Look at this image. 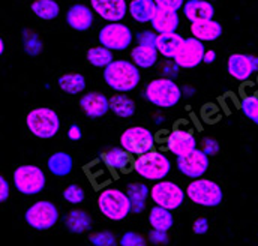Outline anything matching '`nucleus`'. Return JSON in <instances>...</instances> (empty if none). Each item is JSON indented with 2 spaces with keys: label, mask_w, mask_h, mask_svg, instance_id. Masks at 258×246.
<instances>
[{
  "label": "nucleus",
  "mask_w": 258,
  "mask_h": 246,
  "mask_svg": "<svg viewBox=\"0 0 258 246\" xmlns=\"http://www.w3.org/2000/svg\"><path fill=\"white\" fill-rule=\"evenodd\" d=\"M102 78L105 84L116 93H129L135 90L141 81L140 68L132 60L119 59L110 63L104 72Z\"/></svg>",
  "instance_id": "obj_1"
},
{
  "label": "nucleus",
  "mask_w": 258,
  "mask_h": 246,
  "mask_svg": "<svg viewBox=\"0 0 258 246\" xmlns=\"http://www.w3.org/2000/svg\"><path fill=\"white\" fill-rule=\"evenodd\" d=\"M144 98L153 107L168 110L182 101L183 89L173 78L159 77L147 83L144 87Z\"/></svg>",
  "instance_id": "obj_2"
},
{
  "label": "nucleus",
  "mask_w": 258,
  "mask_h": 246,
  "mask_svg": "<svg viewBox=\"0 0 258 246\" xmlns=\"http://www.w3.org/2000/svg\"><path fill=\"white\" fill-rule=\"evenodd\" d=\"M132 170L144 180L159 182L168 177L173 170V164L167 153L155 149L141 156H137V159H134Z\"/></svg>",
  "instance_id": "obj_3"
},
{
  "label": "nucleus",
  "mask_w": 258,
  "mask_h": 246,
  "mask_svg": "<svg viewBox=\"0 0 258 246\" xmlns=\"http://www.w3.org/2000/svg\"><path fill=\"white\" fill-rule=\"evenodd\" d=\"M26 128L39 140H51L60 131V117L50 107H38L27 113Z\"/></svg>",
  "instance_id": "obj_4"
},
{
  "label": "nucleus",
  "mask_w": 258,
  "mask_h": 246,
  "mask_svg": "<svg viewBox=\"0 0 258 246\" xmlns=\"http://www.w3.org/2000/svg\"><path fill=\"white\" fill-rule=\"evenodd\" d=\"M98 209L110 221L120 222L132 212L126 191L119 188H105L98 195Z\"/></svg>",
  "instance_id": "obj_5"
},
{
  "label": "nucleus",
  "mask_w": 258,
  "mask_h": 246,
  "mask_svg": "<svg viewBox=\"0 0 258 246\" xmlns=\"http://www.w3.org/2000/svg\"><path fill=\"white\" fill-rule=\"evenodd\" d=\"M12 183L21 195L33 197L44 191L45 183H47V177L41 167L32 165V164H24L14 170Z\"/></svg>",
  "instance_id": "obj_6"
},
{
  "label": "nucleus",
  "mask_w": 258,
  "mask_h": 246,
  "mask_svg": "<svg viewBox=\"0 0 258 246\" xmlns=\"http://www.w3.org/2000/svg\"><path fill=\"white\" fill-rule=\"evenodd\" d=\"M186 197L194 204L201 207H218L224 200V191L221 184L212 179L200 177L191 180L186 186Z\"/></svg>",
  "instance_id": "obj_7"
},
{
  "label": "nucleus",
  "mask_w": 258,
  "mask_h": 246,
  "mask_svg": "<svg viewBox=\"0 0 258 246\" xmlns=\"http://www.w3.org/2000/svg\"><path fill=\"white\" fill-rule=\"evenodd\" d=\"M60 218L59 209L53 201L48 200H39L27 207L24 212V221L26 224L36 230V231H45L53 228Z\"/></svg>",
  "instance_id": "obj_8"
},
{
  "label": "nucleus",
  "mask_w": 258,
  "mask_h": 246,
  "mask_svg": "<svg viewBox=\"0 0 258 246\" xmlns=\"http://www.w3.org/2000/svg\"><path fill=\"white\" fill-rule=\"evenodd\" d=\"M155 135L146 126H129L120 134V147L135 156H141L147 152L155 150Z\"/></svg>",
  "instance_id": "obj_9"
},
{
  "label": "nucleus",
  "mask_w": 258,
  "mask_h": 246,
  "mask_svg": "<svg viewBox=\"0 0 258 246\" xmlns=\"http://www.w3.org/2000/svg\"><path fill=\"white\" fill-rule=\"evenodd\" d=\"M186 198H188L186 189H183L179 183L167 179L155 182V184L150 188V200L156 206H161L171 212L179 209Z\"/></svg>",
  "instance_id": "obj_10"
},
{
  "label": "nucleus",
  "mask_w": 258,
  "mask_h": 246,
  "mask_svg": "<svg viewBox=\"0 0 258 246\" xmlns=\"http://www.w3.org/2000/svg\"><path fill=\"white\" fill-rule=\"evenodd\" d=\"M131 27L125 23H107L98 35L99 45L107 47L111 51H125L128 50L134 41Z\"/></svg>",
  "instance_id": "obj_11"
},
{
  "label": "nucleus",
  "mask_w": 258,
  "mask_h": 246,
  "mask_svg": "<svg viewBox=\"0 0 258 246\" xmlns=\"http://www.w3.org/2000/svg\"><path fill=\"white\" fill-rule=\"evenodd\" d=\"M210 156L206 155L200 147L195 149L194 152L176 158V167L180 171V174H183L185 177L195 180L200 177H204V174L207 173L209 167H210Z\"/></svg>",
  "instance_id": "obj_12"
},
{
  "label": "nucleus",
  "mask_w": 258,
  "mask_h": 246,
  "mask_svg": "<svg viewBox=\"0 0 258 246\" xmlns=\"http://www.w3.org/2000/svg\"><path fill=\"white\" fill-rule=\"evenodd\" d=\"M227 71L231 78L236 81H248L252 74L258 71V56L234 53L227 60Z\"/></svg>",
  "instance_id": "obj_13"
},
{
  "label": "nucleus",
  "mask_w": 258,
  "mask_h": 246,
  "mask_svg": "<svg viewBox=\"0 0 258 246\" xmlns=\"http://www.w3.org/2000/svg\"><path fill=\"white\" fill-rule=\"evenodd\" d=\"M204 53H206V47L204 42L195 39L194 36L191 38H185L180 50L177 51L174 63L180 68V69H194L197 68L200 63H203L204 59Z\"/></svg>",
  "instance_id": "obj_14"
},
{
  "label": "nucleus",
  "mask_w": 258,
  "mask_h": 246,
  "mask_svg": "<svg viewBox=\"0 0 258 246\" xmlns=\"http://www.w3.org/2000/svg\"><path fill=\"white\" fill-rule=\"evenodd\" d=\"M167 149L176 158L185 156L188 153L198 149V141L195 134L191 129L186 128H176L167 135Z\"/></svg>",
  "instance_id": "obj_15"
},
{
  "label": "nucleus",
  "mask_w": 258,
  "mask_h": 246,
  "mask_svg": "<svg viewBox=\"0 0 258 246\" xmlns=\"http://www.w3.org/2000/svg\"><path fill=\"white\" fill-rule=\"evenodd\" d=\"M90 8L107 23H120L129 14L126 0H90Z\"/></svg>",
  "instance_id": "obj_16"
},
{
  "label": "nucleus",
  "mask_w": 258,
  "mask_h": 246,
  "mask_svg": "<svg viewBox=\"0 0 258 246\" xmlns=\"http://www.w3.org/2000/svg\"><path fill=\"white\" fill-rule=\"evenodd\" d=\"M78 104L89 119H101L110 111V98L102 92H87L80 98Z\"/></svg>",
  "instance_id": "obj_17"
},
{
  "label": "nucleus",
  "mask_w": 258,
  "mask_h": 246,
  "mask_svg": "<svg viewBox=\"0 0 258 246\" xmlns=\"http://www.w3.org/2000/svg\"><path fill=\"white\" fill-rule=\"evenodd\" d=\"M66 24L75 32H87L93 26L95 12L84 3H75L68 8L64 15Z\"/></svg>",
  "instance_id": "obj_18"
},
{
  "label": "nucleus",
  "mask_w": 258,
  "mask_h": 246,
  "mask_svg": "<svg viewBox=\"0 0 258 246\" xmlns=\"http://www.w3.org/2000/svg\"><path fill=\"white\" fill-rule=\"evenodd\" d=\"M182 11L191 24L203 20H212L215 17V6L209 0H186Z\"/></svg>",
  "instance_id": "obj_19"
},
{
  "label": "nucleus",
  "mask_w": 258,
  "mask_h": 246,
  "mask_svg": "<svg viewBox=\"0 0 258 246\" xmlns=\"http://www.w3.org/2000/svg\"><path fill=\"white\" fill-rule=\"evenodd\" d=\"M150 26L158 35L176 33L180 26V15H179V12H174V11L158 9Z\"/></svg>",
  "instance_id": "obj_20"
},
{
  "label": "nucleus",
  "mask_w": 258,
  "mask_h": 246,
  "mask_svg": "<svg viewBox=\"0 0 258 246\" xmlns=\"http://www.w3.org/2000/svg\"><path fill=\"white\" fill-rule=\"evenodd\" d=\"M191 35L195 39L201 42H213L221 38L222 35V24L216 21L215 18L212 20H203L191 24Z\"/></svg>",
  "instance_id": "obj_21"
},
{
  "label": "nucleus",
  "mask_w": 258,
  "mask_h": 246,
  "mask_svg": "<svg viewBox=\"0 0 258 246\" xmlns=\"http://www.w3.org/2000/svg\"><path fill=\"white\" fill-rule=\"evenodd\" d=\"M131 156L123 147H111L102 153V162L113 171H125L134 164Z\"/></svg>",
  "instance_id": "obj_22"
},
{
  "label": "nucleus",
  "mask_w": 258,
  "mask_h": 246,
  "mask_svg": "<svg viewBox=\"0 0 258 246\" xmlns=\"http://www.w3.org/2000/svg\"><path fill=\"white\" fill-rule=\"evenodd\" d=\"M156 12H158V6L155 0H131L129 2V15L135 23H140V24L152 23Z\"/></svg>",
  "instance_id": "obj_23"
},
{
  "label": "nucleus",
  "mask_w": 258,
  "mask_h": 246,
  "mask_svg": "<svg viewBox=\"0 0 258 246\" xmlns=\"http://www.w3.org/2000/svg\"><path fill=\"white\" fill-rule=\"evenodd\" d=\"M185 38L182 35L176 33H164V35H158V42H156V50L159 53V56L165 57L167 60H174L177 51L180 50L182 44H183Z\"/></svg>",
  "instance_id": "obj_24"
},
{
  "label": "nucleus",
  "mask_w": 258,
  "mask_h": 246,
  "mask_svg": "<svg viewBox=\"0 0 258 246\" xmlns=\"http://www.w3.org/2000/svg\"><path fill=\"white\" fill-rule=\"evenodd\" d=\"M64 227L72 234H84L92 228V216L81 209H72L64 216Z\"/></svg>",
  "instance_id": "obj_25"
},
{
  "label": "nucleus",
  "mask_w": 258,
  "mask_h": 246,
  "mask_svg": "<svg viewBox=\"0 0 258 246\" xmlns=\"http://www.w3.org/2000/svg\"><path fill=\"white\" fill-rule=\"evenodd\" d=\"M47 168L56 177H66L72 173L74 159L68 152H54L47 161Z\"/></svg>",
  "instance_id": "obj_26"
},
{
  "label": "nucleus",
  "mask_w": 258,
  "mask_h": 246,
  "mask_svg": "<svg viewBox=\"0 0 258 246\" xmlns=\"http://www.w3.org/2000/svg\"><path fill=\"white\" fill-rule=\"evenodd\" d=\"M129 200H131V209L132 213H141L146 209L147 200L150 198V188L141 182H132L126 188Z\"/></svg>",
  "instance_id": "obj_27"
},
{
  "label": "nucleus",
  "mask_w": 258,
  "mask_h": 246,
  "mask_svg": "<svg viewBox=\"0 0 258 246\" xmlns=\"http://www.w3.org/2000/svg\"><path fill=\"white\" fill-rule=\"evenodd\" d=\"M147 219H149V225L152 227V230H158V231H170L174 225L173 212L156 204L149 210Z\"/></svg>",
  "instance_id": "obj_28"
},
{
  "label": "nucleus",
  "mask_w": 258,
  "mask_h": 246,
  "mask_svg": "<svg viewBox=\"0 0 258 246\" xmlns=\"http://www.w3.org/2000/svg\"><path fill=\"white\" fill-rule=\"evenodd\" d=\"M57 86L66 95H81L87 87V80L80 72H66L59 77Z\"/></svg>",
  "instance_id": "obj_29"
},
{
  "label": "nucleus",
  "mask_w": 258,
  "mask_h": 246,
  "mask_svg": "<svg viewBox=\"0 0 258 246\" xmlns=\"http://www.w3.org/2000/svg\"><path fill=\"white\" fill-rule=\"evenodd\" d=\"M110 111L120 119H129L135 114L137 104L128 93H114L110 98Z\"/></svg>",
  "instance_id": "obj_30"
},
{
  "label": "nucleus",
  "mask_w": 258,
  "mask_h": 246,
  "mask_svg": "<svg viewBox=\"0 0 258 246\" xmlns=\"http://www.w3.org/2000/svg\"><path fill=\"white\" fill-rule=\"evenodd\" d=\"M131 60L140 69H150L159 60V53L155 47L135 45L131 51Z\"/></svg>",
  "instance_id": "obj_31"
},
{
  "label": "nucleus",
  "mask_w": 258,
  "mask_h": 246,
  "mask_svg": "<svg viewBox=\"0 0 258 246\" xmlns=\"http://www.w3.org/2000/svg\"><path fill=\"white\" fill-rule=\"evenodd\" d=\"M30 11L39 20L53 21L60 15V5L56 0H33Z\"/></svg>",
  "instance_id": "obj_32"
},
{
  "label": "nucleus",
  "mask_w": 258,
  "mask_h": 246,
  "mask_svg": "<svg viewBox=\"0 0 258 246\" xmlns=\"http://www.w3.org/2000/svg\"><path fill=\"white\" fill-rule=\"evenodd\" d=\"M86 59L93 66V68H101L105 69L110 63L114 61L113 51L108 50L104 45H96V47H90L86 53Z\"/></svg>",
  "instance_id": "obj_33"
},
{
  "label": "nucleus",
  "mask_w": 258,
  "mask_h": 246,
  "mask_svg": "<svg viewBox=\"0 0 258 246\" xmlns=\"http://www.w3.org/2000/svg\"><path fill=\"white\" fill-rule=\"evenodd\" d=\"M23 47H24L26 54L29 56H38L42 51V42L39 36L30 30L23 32Z\"/></svg>",
  "instance_id": "obj_34"
},
{
  "label": "nucleus",
  "mask_w": 258,
  "mask_h": 246,
  "mask_svg": "<svg viewBox=\"0 0 258 246\" xmlns=\"http://www.w3.org/2000/svg\"><path fill=\"white\" fill-rule=\"evenodd\" d=\"M240 110L243 113V116L246 119H249L252 123H255L258 126V96L257 95H251V96H245L240 101Z\"/></svg>",
  "instance_id": "obj_35"
},
{
  "label": "nucleus",
  "mask_w": 258,
  "mask_h": 246,
  "mask_svg": "<svg viewBox=\"0 0 258 246\" xmlns=\"http://www.w3.org/2000/svg\"><path fill=\"white\" fill-rule=\"evenodd\" d=\"M62 197H63L66 203H69L72 206H77V204H81L86 200V191L80 184L71 183L63 189Z\"/></svg>",
  "instance_id": "obj_36"
},
{
  "label": "nucleus",
  "mask_w": 258,
  "mask_h": 246,
  "mask_svg": "<svg viewBox=\"0 0 258 246\" xmlns=\"http://www.w3.org/2000/svg\"><path fill=\"white\" fill-rule=\"evenodd\" d=\"M89 240L92 246H117V239L116 236L108 231V230H101V231H96V233H92L89 236Z\"/></svg>",
  "instance_id": "obj_37"
},
{
  "label": "nucleus",
  "mask_w": 258,
  "mask_h": 246,
  "mask_svg": "<svg viewBox=\"0 0 258 246\" xmlns=\"http://www.w3.org/2000/svg\"><path fill=\"white\" fill-rule=\"evenodd\" d=\"M137 45H144V47H155L158 42V33L155 30H141L135 35Z\"/></svg>",
  "instance_id": "obj_38"
},
{
  "label": "nucleus",
  "mask_w": 258,
  "mask_h": 246,
  "mask_svg": "<svg viewBox=\"0 0 258 246\" xmlns=\"http://www.w3.org/2000/svg\"><path fill=\"white\" fill-rule=\"evenodd\" d=\"M120 246H146V239L144 236L135 233V231H126L122 234L120 237V242H119Z\"/></svg>",
  "instance_id": "obj_39"
},
{
  "label": "nucleus",
  "mask_w": 258,
  "mask_h": 246,
  "mask_svg": "<svg viewBox=\"0 0 258 246\" xmlns=\"http://www.w3.org/2000/svg\"><path fill=\"white\" fill-rule=\"evenodd\" d=\"M200 149L209 155V156H215L219 153L221 147H219V141L215 140V138H210V137H204L201 141H200Z\"/></svg>",
  "instance_id": "obj_40"
},
{
  "label": "nucleus",
  "mask_w": 258,
  "mask_h": 246,
  "mask_svg": "<svg viewBox=\"0 0 258 246\" xmlns=\"http://www.w3.org/2000/svg\"><path fill=\"white\" fill-rule=\"evenodd\" d=\"M158 9H167V11H174L179 12V9L183 8L186 0H155Z\"/></svg>",
  "instance_id": "obj_41"
},
{
  "label": "nucleus",
  "mask_w": 258,
  "mask_h": 246,
  "mask_svg": "<svg viewBox=\"0 0 258 246\" xmlns=\"http://www.w3.org/2000/svg\"><path fill=\"white\" fill-rule=\"evenodd\" d=\"M147 239L150 243L153 245H167L170 242L168 233L167 231H158V230H152L147 234Z\"/></svg>",
  "instance_id": "obj_42"
},
{
  "label": "nucleus",
  "mask_w": 258,
  "mask_h": 246,
  "mask_svg": "<svg viewBox=\"0 0 258 246\" xmlns=\"http://www.w3.org/2000/svg\"><path fill=\"white\" fill-rule=\"evenodd\" d=\"M209 228H210V224H209V219L206 216H200L194 221L192 224V233L197 236H204L209 233Z\"/></svg>",
  "instance_id": "obj_43"
},
{
  "label": "nucleus",
  "mask_w": 258,
  "mask_h": 246,
  "mask_svg": "<svg viewBox=\"0 0 258 246\" xmlns=\"http://www.w3.org/2000/svg\"><path fill=\"white\" fill-rule=\"evenodd\" d=\"M66 135H68V140H71V141H80V140L83 138V129H81L78 125L72 123V125L68 128Z\"/></svg>",
  "instance_id": "obj_44"
},
{
  "label": "nucleus",
  "mask_w": 258,
  "mask_h": 246,
  "mask_svg": "<svg viewBox=\"0 0 258 246\" xmlns=\"http://www.w3.org/2000/svg\"><path fill=\"white\" fill-rule=\"evenodd\" d=\"M9 192H11V184L6 180V177H0V201L5 203L9 198Z\"/></svg>",
  "instance_id": "obj_45"
},
{
  "label": "nucleus",
  "mask_w": 258,
  "mask_h": 246,
  "mask_svg": "<svg viewBox=\"0 0 258 246\" xmlns=\"http://www.w3.org/2000/svg\"><path fill=\"white\" fill-rule=\"evenodd\" d=\"M215 60H216V51L215 50H206L203 61L207 63V65H210V63H213Z\"/></svg>",
  "instance_id": "obj_46"
},
{
  "label": "nucleus",
  "mask_w": 258,
  "mask_h": 246,
  "mask_svg": "<svg viewBox=\"0 0 258 246\" xmlns=\"http://www.w3.org/2000/svg\"><path fill=\"white\" fill-rule=\"evenodd\" d=\"M5 48H6V45H5V39H3V38H0V56H2V54H5Z\"/></svg>",
  "instance_id": "obj_47"
}]
</instances>
